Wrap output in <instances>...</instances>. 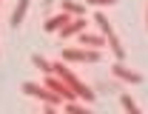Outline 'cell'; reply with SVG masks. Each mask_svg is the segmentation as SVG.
Here are the masks:
<instances>
[{
  "label": "cell",
  "mask_w": 148,
  "mask_h": 114,
  "mask_svg": "<svg viewBox=\"0 0 148 114\" xmlns=\"http://www.w3.org/2000/svg\"><path fill=\"white\" fill-rule=\"evenodd\" d=\"M51 74L63 77V80H66V86L77 94V100H86V103H91V100H94V91H91V89H88V86H86L77 74H74V71L66 69V63H54V71H51Z\"/></svg>",
  "instance_id": "obj_1"
},
{
  "label": "cell",
  "mask_w": 148,
  "mask_h": 114,
  "mask_svg": "<svg viewBox=\"0 0 148 114\" xmlns=\"http://www.w3.org/2000/svg\"><path fill=\"white\" fill-rule=\"evenodd\" d=\"M94 23L100 26V32H103V37H106V43L111 46V52H114V57H117V60H123V57H125V49L120 46V40H117V34H114V29H111L108 17L97 12V14H94Z\"/></svg>",
  "instance_id": "obj_2"
},
{
  "label": "cell",
  "mask_w": 148,
  "mask_h": 114,
  "mask_svg": "<svg viewBox=\"0 0 148 114\" xmlns=\"http://www.w3.org/2000/svg\"><path fill=\"white\" fill-rule=\"evenodd\" d=\"M63 60L69 63H100V49H63Z\"/></svg>",
  "instance_id": "obj_3"
},
{
  "label": "cell",
  "mask_w": 148,
  "mask_h": 114,
  "mask_svg": "<svg viewBox=\"0 0 148 114\" xmlns=\"http://www.w3.org/2000/svg\"><path fill=\"white\" fill-rule=\"evenodd\" d=\"M20 91L23 94H32V97H37V100H43V103H63V97L60 94H54L51 89H46V86H37V83H23L20 86Z\"/></svg>",
  "instance_id": "obj_4"
},
{
  "label": "cell",
  "mask_w": 148,
  "mask_h": 114,
  "mask_svg": "<svg viewBox=\"0 0 148 114\" xmlns=\"http://www.w3.org/2000/svg\"><path fill=\"white\" fill-rule=\"evenodd\" d=\"M111 74L117 77V80H123V83H131V86H140V83H143V74H137V71L125 69L123 60H117V63L111 66Z\"/></svg>",
  "instance_id": "obj_5"
},
{
  "label": "cell",
  "mask_w": 148,
  "mask_h": 114,
  "mask_svg": "<svg viewBox=\"0 0 148 114\" xmlns=\"http://www.w3.org/2000/svg\"><path fill=\"white\" fill-rule=\"evenodd\" d=\"M86 26H88V23H86V17H71L63 29H60V37L69 40V37H74V34H80V32H86Z\"/></svg>",
  "instance_id": "obj_6"
},
{
  "label": "cell",
  "mask_w": 148,
  "mask_h": 114,
  "mask_svg": "<svg viewBox=\"0 0 148 114\" xmlns=\"http://www.w3.org/2000/svg\"><path fill=\"white\" fill-rule=\"evenodd\" d=\"M29 0H17V6H14V12H12V17H9V26L12 29H20V23H23V17L29 14Z\"/></svg>",
  "instance_id": "obj_7"
},
{
  "label": "cell",
  "mask_w": 148,
  "mask_h": 114,
  "mask_svg": "<svg viewBox=\"0 0 148 114\" xmlns=\"http://www.w3.org/2000/svg\"><path fill=\"white\" fill-rule=\"evenodd\" d=\"M69 20H71V14H69V12H60V14H54V17H49V20H46V23H43V29L51 34V32H60V29H63Z\"/></svg>",
  "instance_id": "obj_8"
},
{
  "label": "cell",
  "mask_w": 148,
  "mask_h": 114,
  "mask_svg": "<svg viewBox=\"0 0 148 114\" xmlns=\"http://www.w3.org/2000/svg\"><path fill=\"white\" fill-rule=\"evenodd\" d=\"M77 37H80V43H83L86 49H100V46L106 43V37H103V34H86V32H80Z\"/></svg>",
  "instance_id": "obj_9"
},
{
  "label": "cell",
  "mask_w": 148,
  "mask_h": 114,
  "mask_svg": "<svg viewBox=\"0 0 148 114\" xmlns=\"http://www.w3.org/2000/svg\"><path fill=\"white\" fill-rule=\"evenodd\" d=\"M32 63H34L40 71H46V74H51V71H54V63H51V60H46L43 54H32Z\"/></svg>",
  "instance_id": "obj_10"
},
{
  "label": "cell",
  "mask_w": 148,
  "mask_h": 114,
  "mask_svg": "<svg viewBox=\"0 0 148 114\" xmlns=\"http://www.w3.org/2000/svg\"><path fill=\"white\" fill-rule=\"evenodd\" d=\"M60 6H63V12H69L71 17H83V12H86V9H83L80 3H74V0H63Z\"/></svg>",
  "instance_id": "obj_11"
},
{
  "label": "cell",
  "mask_w": 148,
  "mask_h": 114,
  "mask_svg": "<svg viewBox=\"0 0 148 114\" xmlns=\"http://www.w3.org/2000/svg\"><path fill=\"white\" fill-rule=\"evenodd\" d=\"M66 111L69 114H88V109L86 106H77V100H69L66 103Z\"/></svg>",
  "instance_id": "obj_12"
},
{
  "label": "cell",
  "mask_w": 148,
  "mask_h": 114,
  "mask_svg": "<svg viewBox=\"0 0 148 114\" xmlns=\"http://www.w3.org/2000/svg\"><path fill=\"white\" fill-rule=\"evenodd\" d=\"M120 103H123V109H125V111H131V114H137V111H140V109L134 106V100H131L128 94H120Z\"/></svg>",
  "instance_id": "obj_13"
},
{
  "label": "cell",
  "mask_w": 148,
  "mask_h": 114,
  "mask_svg": "<svg viewBox=\"0 0 148 114\" xmlns=\"http://www.w3.org/2000/svg\"><path fill=\"white\" fill-rule=\"evenodd\" d=\"M88 6H114L117 0H86Z\"/></svg>",
  "instance_id": "obj_14"
},
{
  "label": "cell",
  "mask_w": 148,
  "mask_h": 114,
  "mask_svg": "<svg viewBox=\"0 0 148 114\" xmlns=\"http://www.w3.org/2000/svg\"><path fill=\"white\" fill-rule=\"evenodd\" d=\"M145 26H148V17H145Z\"/></svg>",
  "instance_id": "obj_15"
}]
</instances>
